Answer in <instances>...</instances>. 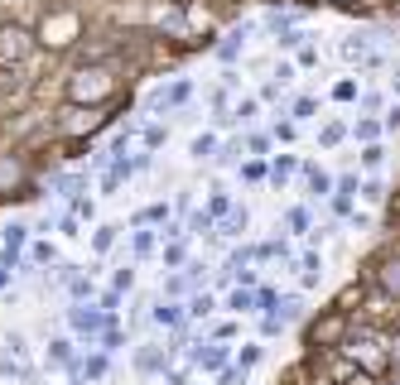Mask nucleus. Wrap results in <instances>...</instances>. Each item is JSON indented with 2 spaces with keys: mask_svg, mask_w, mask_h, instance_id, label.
I'll list each match as a JSON object with an SVG mask.
<instances>
[{
  "mask_svg": "<svg viewBox=\"0 0 400 385\" xmlns=\"http://www.w3.org/2000/svg\"><path fill=\"white\" fill-rule=\"evenodd\" d=\"M29 54V34L25 29H0V63H20Z\"/></svg>",
  "mask_w": 400,
  "mask_h": 385,
  "instance_id": "1",
  "label": "nucleus"
},
{
  "mask_svg": "<svg viewBox=\"0 0 400 385\" xmlns=\"http://www.w3.org/2000/svg\"><path fill=\"white\" fill-rule=\"evenodd\" d=\"M68 318H73V328H78V332H97V328H102V323H107V318H102L97 308H73Z\"/></svg>",
  "mask_w": 400,
  "mask_h": 385,
  "instance_id": "2",
  "label": "nucleus"
},
{
  "mask_svg": "<svg viewBox=\"0 0 400 385\" xmlns=\"http://www.w3.org/2000/svg\"><path fill=\"white\" fill-rule=\"evenodd\" d=\"M184 97H188V82H174L169 92H155L150 106H174V102H184Z\"/></svg>",
  "mask_w": 400,
  "mask_h": 385,
  "instance_id": "3",
  "label": "nucleus"
},
{
  "mask_svg": "<svg viewBox=\"0 0 400 385\" xmlns=\"http://www.w3.org/2000/svg\"><path fill=\"white\" fill-rule=\"evenodd\" d=\"M135 366H140V371H164V357L155 352V347H145V352L135 357Z\"/></svg>",
  "mask_w": 400,
  "mask_h": 385,
  "instance_id": "4",
  "label": "nucleus"
},
{
  "mask_svg": "<svg viewBox=\"0 0 400 385\" xmlns=\"http://www.w3.org/2000/svg\"><path fill=\"white\" fill-rule=\"evenodd\" d=\"M343 58H372V49H367L362 39H347V44H343Z\"/></svg>",
  "mask_w": 400,
  "mask_h": 385,
  "instance_id": "5",
  "label": "nucleus"
},
{
  "mask_svg": "<svg viewBox=\"0 0 400 385\" xmlns=\"http://www.w3.org/2000/svg\"><path fill=\"white\" fill-rule=\"evenodd\" d=\"M25 246V226H5V250H20Z\"/></svg>",
  "mask_w": 400,
  "mask_h": 385,
  "instance_id": "6",
  "label": "nucleus"
},
{
  "mask_svg": "<svg viewBox=\"0 0 400 385\" xmlns=\"http://www.w3.org/2000/svg\"><path fill=\"white\" fill-rule=\"evenodd\" d=\"M299 270H304V279H309V284H319V255H304V265H299Z\"/></svg>",
  "mask_w": 400,
  "mask_h": 385,
  "instance_id": "7",
  "label": "nucleus"
},
{
  "mask_svg": "<svg viewBox=\"0 0 400 385\" xmlns=\"http://www.w3.org/2000/svg\"><path fill=\"white\" fill-rule=\"evenodd\" d=\"M213 154V135H198L193 140V159H208Z\"/></svg>",
  "mask_w": 400,
  "mask_h": 385,
  "instance_id": "8",
  "label": "nucleus"
},
{
  "mask_svg": "<svg viewBox=\"0 0 400 385\" xmlns=\"http://www.w3.org/2000/svg\"><path fill=\"white\" fill-rule=\"evenodd\" d=\"M227 308H237V313H251V308H256V299H251V294H232V303H227Z\"/></svg>",
  "mask_w": 400,
  "mask_h": 385,
  "instance_id": "9",
  "label": "nucleus"
},
{
  "mask_svg": "<svg viewBox=\"0 0 400 385\" xmlns=\"http://www.w3.org/2000/svg\"><path fill=\"white\" fill-rule=\"evenodd\" d=\"M155 323H164V328L179 323V308H155Z\"/></svg>",
  "mask_w": 400,
  "mask_h": 385,
  "instance_id": "10",
  "label": "nucleus"
},
{
  "mask_svg": "<svg viewBox=\"0 0 400 385\" xmlns=\"http://www.w3.org/2000/svg\"><path fill=\"white\" fill-rule=\"evenodd\" d=\"M193 313H198V318H208V313H213V299H208V294H198V299H193Z\"/></svg>",
  "mask_w": 400,
  "mask_h": 385,
  "instance_id": "11",
  "label": "nucleus"
},
{
  "mask_svg": "<svg viewBox=\"0 0 400 385\" xmlns=\"http://www.w3.org/2000/svg\"><path fill=\"white\" fill-rule=\"evenodd\" d=\"M111 241H116V226H102V231H97V250H107Z\"/></svg>",
  "mask_w": 400,
  "mask_h": 385,
  "instance_id": "12",
  "label": "nucleus"
},
{
  "mask_svg": "<svg viewBox=\"0 0 400 385\" xmlns=\"http://www.w3.org/2000/svg\"><path fill=\"white\" fill-rule=\"evenodd\" d=\"M256 361H261V347H246V352H241V371H246V366H256Z\"/></svg>",
  "mask_w": 400,
  "mask_h": 385,
  "instance_id": "13",
  "label": "nucleus"
},
{
  "mask_svg": "<svg viewBox=\"0 0 400 385\" xmlns=\"http://www.w3.org/2000/svg\"><path fill=\"white\" fill-rule=\"evenodd\" d=\"M227 231H232V236H241V231H246V212H237V217L227 221Z\"/></svg>",
  "mask_w": 400,
  "mask_h": 385,
  "instance_id": "14",
  "label": "nucleus"
},
{
  "mask_svg": "<svg viewBox=\"0 0 400 385\" xmlns=\"http://www.w3.org/2000/svg\"><path fill=\"white\" fill-rule=\"evenodd\" d=\"M386 126H391V130H400V106L391 111V116H386Z\"/></svg>",
  "mask_w": 400,
  "mask_h": 385,
  "instance_id": "15",
  "label": "nucleus"
},
{
  "mask_svg": "<svg viewBox=\"0 0 400 385\" xmlns=\"http://www.w3.org/2000/svg\"><path fill=\"white\" fill-rule=\"evenodd\" d=\"M5 270H10V265H0V289H5V284H10V275H5Z\"/></svg>",
  "mask_w": 400,
  "mask_h": 385,
  "instance_id": "16",
  "label": "nucleus"
},
{
  "mask_svg": "<svg viewBox=\"0 0 400 385\" xmlns=\"http://www.w3.org/2000/svg\"><path fill=\"white\" fill-rule=\"evenodd\" d=\"M391 361H396V371H400V347H396V352H391Z\"/></svg>",
  "mask_w": 400,
  "mask_h": 385,
  "instance_id": "17",
  "label": "nucleus"
}]
</instances>
